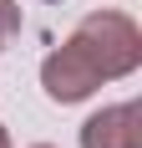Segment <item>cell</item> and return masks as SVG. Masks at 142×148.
<instances>
[{"label": "cell", "instance_id": "6da1fadb", "mask_svg": "<svg viewBox=\"0 0 142 148\" xmlns=\"http://www.w3.org/2000/svg\"><path fill=\"white\" fill-rule=\"evenodd\" d=\"M86 61H91V72L101 82H117V77H132L142 66V31L132 15L122 10H91L81 15V26L66 36Z\"/></svg>", "mask_w": 142, "mask_h": 148}, {"label": "cell", "instance_id": "7a4b0ae2", "mask_svg": "<svg viewBox=\"0 0 142 148\" xmlns=\"http://www.w3.org/2000/svg\"><path fill=\"white\" fill-rule=\"evenodd\" d=\"M41 87H46V97H51V102L71 107V102H86V97L101 87V77L91 72V61L66 41V46H56V51L41 61Z\"/></svg>", "mask_w": 142, "mask_h": 148}, {"label": "cell", "instance_id": "3957f363", "mask_svg": "<svg viewBox=\"0 0 142 148\" xmlns=\"http://www.w3.org/2000/svg\"><path fill=\"white\" fill-rule=\"evenodd\" d=\"M81 148H142V112L137 102L101 107L81 123Z\"/></svg>", "mask_w": 142, "mask_h": 148}, {"label": "cell", "instance_id": "277c9868", "mask_svg": "<svg viewBox=\"0 0 142 148\" xmlns=\"http://www.w3.org/2000/svg\"><path fill=\"white\" fill-rule=\"evenodd\" d=\"M20 36V5L15 0H0V51Z\"/></svg>", "mask_w": 142, "mask_h": 148}, {"label": "cell", "instance_id": "5b68a950", "mask_svg": "<svg viewBox=\"0 0 142 148\" xmlns=\"http://www.w3.org/2000/svg\"><path fill=\"white\" fill-rule=\"evenodd\" d=\"M0 148H10V133H5V123H0Z\"/></svg>", "mask_w": 142, "mask_h": 148}, {"label": "cell", "instance_id": "8992f818", "mask_svg": "<svg viewBox=\"0 0 142 148\" xmlns=\"http://www.w3.org/2000/svg\"><path fill=\"white\" fill-rule=\"evenodd\" d=\"M36 148H51V143H36Z\"/></svg>", "mask_w": 142, "mask_h": 148}, {"label": "cell", "instance_id": "52a82bcc", "mask_svg": "<svg viewBox=\"0 0 142 148\" xmlns=\"http://www.w3.org/2000/svg\"><path fill=\"white\" fill-rule=\"evenodd\" d=\"M51 5H56V0H51Z\"/></svg>", "mask_w": 142, "mask_h": 148}]
</instances>
